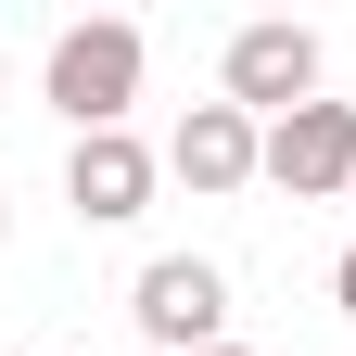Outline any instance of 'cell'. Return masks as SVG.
I'll use <instances>...</instances> for the list:
<instances>
[{
  "label": "cell",
  "mask_w": 356,
  "mask_h": 356,
  "mask_svg": "<svg viewBox=\"0 0 356 356\" xmlns=\"http://www.w3.org/2000/svg\"><path fill=\"white\" fill-rule=\"evenodd\" d=\"M140 26L127 13H89V26H64L51 38V64H38V102H51L76 140H102V127H127V102H140Z\"/></svg>",
  "instance_id": "6da1fadb"
},
{
  "label": "cell",
  "mask_w": 356,
  "mask_h": 356,
  "mask_svg": "<svg viewBox=\"0 0 356 356\" xmlns=\"http://www.w3.org/2000/svg\"><path fill=\"white\" fill-rule=\"evenodd\" d=\"M216 102H242L254 127H280L318 102V26H293V13H254L229 38V64H216Z\"/></svg>",
  "instance_id": "7a4b0ae2"
},
{
  "label": "cell",
  "mask_w": 356,
  "mask_h": 356,
  "mask_svg": "<svg viewBox=\"0 0 356 356\" xmlns=\"http://www.w3.org/2000/svg\"><path fill=\"white\" fill-rule=\"evenodd\" d=\"M127 318H140V343H165V356H216L229 343V267L216 254H153L140 293H127Z\"/></svg>",
  "instance_id": "3957f363"
},
{
  "label": "cell",
  "mask_w": 356,
  "mask_h": 356,
  "mask_svg": "<svg viewBox=\"0 0 356 356\" xmlns=\"http://www.w3.org/2000/svg\"><path fill=\"white\" fill-rule=\"evenodd\" d=\"M153 178H165V153L127 140V127H102V140L64 153V204H76V229H127V216L153 204Z\"/></svg>",
  "instance_id": "277c9868"
},
{
  "label": "cell",
  "mask_w": 356,
  "mask_h": 356,
  "mask_svg": "<svg viewBox=\"0 0 356 356\" xmlns=\"http://www.w3.org/2000/svg\"><path fill=\"white\" fill-rule=\"evenodd\" d=\"M267 178H280L293 204H331L343 178H356V102H305L267 127Z\"/></svg>",
  "instance_id": "5b68a950"
},
{
  "label": "cell",
  "mask_w": 356,
  "mask_h": 356,
  "mask_svg": "<svg viewBox=\"0 0 356 356\" xmlns=\"http://www.w3.org/2000/svg\"><path fill=\"white\" fill-rule=\"evenodd\" d=\"M165 178H191L204 204L242 191V178H267V127H254L242 102H191V115H178V140H165Z\"/></svg>",
  "instance_id": "8992f818"
},
{
  "label": "cell",
  "mask_w": 356,
  "mask_h": 356,
  "mask_svg": "<svg viewBox=\"0 0 356 356\" xmlns=\"http://www.w3.org/2000/svg\"><path fill=\"white\" fill-rule=\"evenodd\" d=\"M331 305H343V318H356V242H343V267H331Z\"/></svg>",
  "instance_id": "52a82bcc"
},
{
  "label": "cell",
  "mask_w": 356,
  "mask_h": 356,
  "mask_svg": "<svg viewBox=\"0 0 356 356\" xmlns=\"http://www.w3.org/2000/svg\"><path fill=\"white\" fill-rule=\"evenodd\" d=\"M216 356H254V343H216Z\"/></svg>",
  "instance_id": "ba28073f"
}]
</instances>
